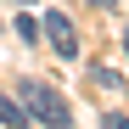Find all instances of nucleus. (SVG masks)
<instances>
[{"instance_id":"4","label":"nucleus","mask_w":129,"mask_h":129,"mask_svg":"<svg viewBox=\"0 0 129 129\" xmlns=\"http://www.w3.org/2000/svg\"><path fill=\"white\" fill-rule=\"evenodd\" d=\"M101 129H129V118H123V112H107V118H101Z\"/></svg>"},{"instance_id":"2","label":"nucleus","mask_w":129,"mask_h":129,"mask_svg":"<svg viewBox=\"0 0 129 129\" xmlns=\"http://www.w3.org/2000/svg\"><path fill=\"white\" fill-rule=\"evenodd\" d=\"M45 39L62 62H79V28L68 23V11H45Z\"/></svg>"},{"instance_id":"3","label":"nucleus","mask_w":129,"mask_h":129,"mask_svg":"<svg viewBox=\"0 0 129 129\" xmlns=\"http://www.w3.org/2000/svg\"><path fill=\"white\" fill-rule=\"evenodd\" d=\"M34 118H28V107H17L11 95H0V129H28Z\"/></svg>"},{"instance_id":"6","label":"nucleus","mask_w":129,"mask_h":129,"mask_svg":"<svg viewBox=\"0 0 129 129\" xmlns=\"http://www.w3.org/2000/svg\"><path fill=\"white\" fill-rule=\"evenodd\" d=\"M123 51H129V34H123Z\"/></svg>"},{"instance_id":"5","label":"nucleus","mask_w":129,"mask_h":129,"mask_svg":"<svg viewBox=\"0 0 129 129\" xmlns=\"http://www.w3.org/2000/svg\"><path fill=\"white\" fill-rule=\"evenodd\" d=\"M90 6H101V11H112V6H118V0H90Z\"/></svg>"},{"instance_id":"1","label":"nucleus","mask_w":129,"mask_h":129,"mask_svg":"<svg viewBox=\"0 0 129 129\" xmlns=\"http://www.w3.org/2000/svg\"><path fill=\"white\" fill-rule=\"evenodd\" d=\"M17 101H23L28 118L45 123V129H68V123H73V107L62 101L51 84H39V79H23V84H17Z\"/></svg>"}]
</instances>
